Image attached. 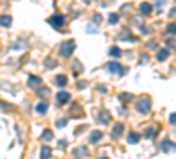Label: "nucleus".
<instances>
[{"label":"nucleus","mask_w":176,"mask_h":159,"mask_svg":"<svg viewBox=\"0 0 176 159\" xmlns=\"http://www.w3.org/2000/svg\"><path fill=\"white\" fill-rule=\"evenodd\" d=\"M11 23H13V16H9V14L0 16V27H11Z\"/></svg>","instance_id":"nucleus-11"},{"label":"nucleus","mask_w":176,"mask_h":159,"mask_svg":"<svg viewBox=\"0 0 176 159\" xmlns=\"http://www.w3.org/2000/svg\"><path fill=\"white\" fill-rule=\"evenodd\" d=\"M155 134H157V129H155V127H148V129L145 131V136H146V138H153Z\"/></svg>","instance_id":"nucleus-22"},{"label":"nucleus","mask_w":176,"mask_h":159,"mask_svg":"<svg viewBox=\"0 0 176 159\" xmlns=\"http://www.w3.org/2000/svg\"><path fill=\"white\" fill-rule=\"evenodd\" d=\"M97 92H101V94H106V92H108V88H106L104 85H97Z\"/></svg>","instance_id":"nucleus-27"},{"label":"nucleus","mask_w":176,"mask_h":159,"mask_svg":"<svg viewBox=\"0 0 176 159\" xmlns=\"http://www.w3.org/2000/svg\"><path fill=\"white\" fill-rule=\"evenodd\" d=\"M118 20H120V18H118V14H111V16H109V23H111V25L118 23Z\"/></svg>","instance_id":"nucleus-25"},{"label":"nucleus","mask_w":176,"mask_h":159,"mask_svg":"<svg viewBox=\"0 0 176 159\" xmlns=\"http://www.w3.org/2000/svg\"><path fill=\"white\" fill-rule=\"evenodd\" d=\"M76 159H81V157H76Z\"/></svg>","instance_id":"nucleus-36"},{"label":"nucleus","mask_w":176,"mask_h":159,"mask_svg":"<svg viewBox=\"0 0 176 159\" xmlns=\"http://www.w3.org/2000/svg\"><path fill=\"white\" fill-rule=\"evenodd\" d=\"M169 122H171V124H176V113H171V115H169Z\"/></svg>","instance_id":"nucleus-30"},{"label":"nucleus","mask_w":176,"mask_h":159,"mask_svg":"<svg viewBox=\"0 0 176 159\" xmlns=\"http://www.w3.org/2000/svg\"><path fill=\"white\" fill-rule=\"evenodd\" d=\"M106 67H108V71H109L111 74H118V76L125 74V71H127V69H125L123 66H120L118 62H109V64H108Z\"/></svg>","instance_id":"nucleus-3"},{"label":"nucleus","mask_w":176,"mask_h":159,"mask_svg":"<svg viewBox=\"0 0 176 159\" xmlns=\"http://www.w3.org/2000/svg\"><path fill=\"white\" fill-rule=\"evenodd\" d=\"M51 138H53V133H51L50 129H46V131L41 134V140H42V141H50Z\"/></svg>","instance_id":"nucleus-20"},{"label":"nucleus","mask_w":176,"mask_h":159,"mask_svg":"<svg viewBox=\"0 0 176 159\" xmlns=\"http://www.w3.org/2000/svg\"><path fill=\"white\" fill-rule=\"evenodd\" d=\"M35 112H37L39 115H44V113L48 112V102H46V101H42V102H39V104L35 106Z\"/></svg>","instance_id":"nucleus-12"},{"label":"nucleus","mask_w":176,"mask_h":159,"mask_svg":"<svg viewBox=\"0 0 176 159\" xmlns=\"http://www.w3.org/2000/svg\"><path fill=\"white\" fill-rule=\"evenodd\" d=\"M41 85H42V80H41L39 76H30V78H28V87L37 88V87H41Z\"/></svg>","instance_id":"nucleus-9"},{"label":"nucleus","mask_w":176,"mask_h":159,"mask_svg":"<svg viewBox=\"0 0 176 159\" xmlns=\"http://www.w3.org/2000/svg\"><path fill=\"white\" fill-rule=\"evenodd\" d=\"M139 138H141V136H139L136 131H130V133H129V143H138Z\"/></svg>","instance_id":"nucleus-16"},{"label":"nucleus","mask_w":176,"mask_h":159,"mask_svg":"<svg viewBox=\"0 0 176 159\" xmlns=\"http://www.w3.org/2000/svg\"><path fill=\"white\" fill-rule=\"evenodd\" d=\"M67 124V120L65 119H60V120H57V127H64Z\"/></svg>","instance_id":"nucleus-28"},{"label":"nucleus","mask_w":176,"mask_h":159,"mask_svg":"<svg viewBox=\"0 0 176 159\" xmlns=\"http://www.w3.org/2000/svg\"><path fill=\"white\" fill-rule=\"evenodd\" d=\"M101 138H102V131H94V133L90 134V143H94V145H95Z\"/></svg>","instance_id":"nucleus-15"},{"label":"nucleus","mask_w":176,"mask_h":159,"mask_svg":"<svg viewBox=\"0 0 176 159\" xmlns=\"http://www.w3.org/2000/svg\"><path fill=\"white\" fill-rule=\"evenodd\" d=\"M123 124H115V127H113V131H111V136L115 138V140H118L120 136H122V133H123Z\"/></svg>","instance_id":"nucleus-7"},{"label":"nucleus","mask_w":176,"mask_h":159,"mask_svg":"<svg viewBox=\"0 0 176 159\" xmlns=\"http://www.w3.org/2000/svg\"><path fill=\"white\" fill-rule=\"evenodd\" d=\"M150 108H152V101H150L148 97H143V99L138 102V112H139L141 115H146V113L150 112Z\"/></svg>","instance_id":"nucleus-2"},{"label":"nucleus","mask_w":176,"mask_h":159,"mask_svg":"<svg viewBox=\"0 0 176 159\" xmlns=\"http://www.w3.org/2000/svg\"><path fill=\"white\" fill-rule=\"evenodd\" d=\"M109 55H111V57H115V59H118V57L122 55V49H120L118 46H113V48L109 49Z\"/></svg>","instance_id":"nucleus-19"},{"label":"nucleus","mask_w":176,"mask_h":159,"mask_svg":"<svg viewBox=\"0 0 176 159\" xmlns=\"http://www.w3.org/2000/svg\"><path fill=\"white\" fill-rule=\"evenodd\" d=\"M71 115H72L74 119H79V117H83V113H81V108H79V104H72V108H71Z\"/></svg>","instance_id":"nucleus-14"},{"label":"nucleus","mask_w":176,"mask_h":159,"mask_svg":"<svg viewBox=\"0 0 176 159\" xmlns=\"http://www.w3.org/2000/svg\"><path fill=\"white\" fill-rule=\"evenodd\" d=\"M55 81H57V85H58V87H65V85H67V76H64V74H58Z\"/></svg>","instance_id":"nucleus-18"},{"label":"nucleus","mask_w":176,"mask_h":159,"mask_svg":"<svg viewBox=\"0 0 176 159\" xmlns=\"http://www.w3.org/2000/svg\"><path fill=\"white\" fill-rule=\"evenodd\" d=\"M167 57H169V49H167V48L159 49V55H157V59H159V60H166Z\"/></svg>","instance_id":"nucleus-17"},{"label":"nucleus","mask_w":176,"mask_h":159,"mask_svg":"<svg viewBox=\"0 0 176 159\" xmlns=\"http://www.w3.org/2000/svg\"><path fill=\"white\" fill-rule=\"evenodd\" d=\"M94 21H95V23H101V21H102L101 14H94Z\"/></svg>","instance_id":"nucleus-31"},{"label":"nucleus","mask_w":176,"mask_h":159,"mask_svg":"<svg viewBox=\"0 0 176 159\" xmlns=\"http://www.w3.org/2000/svg\"><path fill=\"white\" fill-rule=\"evenodd\" d=\"M55 66H57V60L51 59V57H48L46 59V67H55Z\"/></svg>","instance_id":"nucleus-24"},{"label":"nucleus","mask_w":176,"mask_h":159,"mask_svg":"<svg viewBox=\"0 0 176 159\" xmlns=\"http://www.w3.org/2000/svg\"><path fill=\"white\" fill-rule=\"evenodd\" d=\"M120 99H122V102H129V101L132 99V94H127V92H122V94H120Z\"/></svg>","instance_id":"nucleus-23"},{"label":"nucleus","mask_w":176,"mask_h":159,"mask_svg":"<svg viewBox=\"0 0 176 159\" xmlns=\"http://www.w3.org/2000/svg\"><path fill=\"white\" fill-rule=\"evenodd\" d=\"M86 85H88V83H86V81H79V83H78V88H85V87H86Z\"/></svg>","instance_id":"nucleus-34"},{"label":"nucleus","mask_w":176,"mask_h":159,"mask_svg":"<svg viewBox=\"0 0 176 159\" xmlns=\"http://www.w3.org/2000/svg\"><path fill=\"white\" fill-rule=\"evenodd\" d=\"M64 23H65V18H64L62 14H55L53 18H50V25H51V27H55V28L64 27Z\"/></svg>","instance_id":"nucleus-4"},{"label":"nucleus","mask_w":176,"mask_h":159,"mask_svg":"<svg viewBox=\"0 0 176 159\" xmlns=\"http://www.w3.org/2000/svg\"><path fill=\"white\" fill-rule=\"evenodd\" d=\"M76 49V42L71 39V41H65V42H62L60 44V57H64V59H67V57H71V53Z\"/></svg>","instance_id":"nucleus-1"},{"label":"nucleus","mask_w":176,"mask_h":159,"mask_svg":"<svg viewBox=\"0 0 176 159\" xmlns=\"http://www.w3.org/2000/svg\"><path fill=\"white\" fill-rule=\"evenodd\" d=\"M160 147H162L164 152H174V150H176V143H173V141H169V140H164Z\"/></svg>","instance_id":"nucleus-8"},{"label":"nucleus","mask_w":176,"mask_h":159,"mask_svg":"<svg viewBox=\"0 0 176 159\" xmlns=\"http://www.w3.org/2000/svg\"><path fill=\"white\" fill-rule=\"evenodd\" d=\"M51 157V148L48 145H42L41 148V159H50Z\"/></svg>","instance_id":"nucleus-13"},{"label":"nucleus","mask_w":176,"mask_h":159,"mask_svg":"<svg viewBox=\"0 0 176 159\" xmlns=\"http://www.w3.org/2000/svg\"><path fill=\"white\" fill-rule=\"evenodd\" d=\"M152 9H153V7H152V4H148V2H143V4L139 6V11H141L143 16H148V14L152 13Z\"/></svg>","instance_id":"nucleus-10"},{"label":"nucleus","mask_w":176,"mask_h":159,"mask_svg":"<svg viewBox=\"0 0 176 159\" xmlns=\"http://www.w3.org/2000/svg\"><path fill=\"white\" fill-rule=\"evenodd\" d=\"M148 48H150V49L157 48V42H155V41H150V42H148Z\"/></svg>","instance_id":"nucleus-33"},{"label":"nucleus","mask_w":176,"mask_h":159,"mask_svg":"<svg viewBox=\"0 0 176 159\" xmlns=\"http://www.w3.org/2000/svg\"><path fill=\"white\" fill-rule=\"evenodd\" d=\"M141 32H143V34H146V35H148V34H150V32H152V30H150V28H148V27H141Z\"/></svg>","instance_id":"nucleus-32"},{"label":"nucleus","mask_w":176,"mask_h":159,"mask_svg":"<svg viewBox=\"0 0 176 159\" xmlns=\"http://www.w3.org/2000/svg\"><path fill=\"white\" fill-rule=\"evenodd\" d=\"M109 119H111V115H109V112H108V110H102V112H99V113H97V122H99L101 126L108 124V122H109Z\"/></svg>","instance_id":"nucleus-5"},{"label":"nucleus","mask_w":176,"mask_h":159,"mask_svg":"<svg viewBox=\"0 0 176 159\" xmlns=\"http://www.w3.org/2000/svg\"><path fill=\"white\" fill-rule=\"evenodd\" d=\"M37 94H39V95H44V97H48V95L51 94V90H50L48 87H42V88H39V90H37Z\"/></svg>","instance_id":"nucleus-21"},{"label":"nucleus","mask_w":176,"mask_h":159,"mask_svg":"<svg viewBox=\"0 0 176 159\" xmlns=\"http://www.w3.org/2000/svg\"><path fill=\"white\" fill-rule=\"evenodd\" d=\"M101 159H108V157H101Z\"/></svg>","instance_id":"nucleus-35"},{"label":"nucleus","mask_w":176,"mask_h":159,"mask_svg":"<svg viewBox=\"0 0 176 159\" xmlns=\"http://www.w3.org/2000/svg\"><path fill=\"white\" fill-rule=\"evenodd\" d=\"M57 101H58L60 104H67V102L71 101V94H69V92H65V90H62V92H58V94H57Z\"/></svg>","instance_id":"nucleus-6"},{"label":"nucleus","mask_w":176,"mask_h":159,"mask_svg":"<svg viewBox=\"0 0 176 159\" xmlns=\"http://www.w3.org/2000/svg\"><path fill=\"white\" fill-rule=\"evenodd\" d=\"M76 154H85V155H88V150H86L85 147H79V148L76 150Z\"/></svg>","instance_id":"nucleus-29"},{"label":"nucleus","mask_w":176,"mask_h":159,"mask_svg":"<svg viewBox=\"0 0 176 159\" xmlns=\"http://www.w3.org/2000/svg\"><path fill=\"white\" fill-rule=\"evenodd\" d=\"M167 32H169V34H176V23H171V25L167 27Z\"/></svg>","instance_id":"nucleus-26"}]
</instances>
